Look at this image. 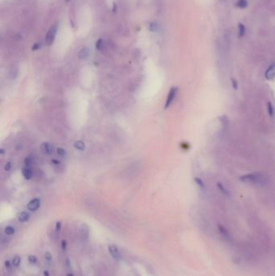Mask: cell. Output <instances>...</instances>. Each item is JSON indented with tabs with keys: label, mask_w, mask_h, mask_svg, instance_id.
Masks as SVG:
<instances>
[{
	"label": "cell",
	"mask_w": 275,
	"mask_h": 276,
	"mask_svg": "<svg viewBox=\"0 0 275 276\" xmlns=\"http://www.w3.org/2000/svg\"><path fill=\"white\" fill-rule=\"evenodd\" d=\"M195 181L196 184L200 187V189H204V184H203V182L202 181V179H200L199 178H195Z\"/></svg>",
	"instance_id": "21"
},
{
	"label": "cell",
	"mask_w": 275,
	"mask_h": 276,
	"mask_svg": "<svg viewBox=\"0 0 275 276\" xmlns=\"http://www.w3.org/2000/svg\"><path fill=\"white\" fill-rule=\"evenodd\" d=\"M177 93H178V87L173 86L172 88H170V91H169V94L167 96V99H166V104H165V109H167L171 105L172 103L174 102V99H175L176 96H177Z\"/></svg>",
	"instance_id": "2"
},
{
	"label": "cell",
	"mask_w": 275,
	"mask_h": 276,
	"mask_svg": "<svg viewBox=\"0 0 275 276\" xmlns=\"http://www.w3.org/2000/svg\"><path fill=\"white\" fill-rule=\"evenodd\" d=\"M0 153H1V154H4V150H3V149H1V152H0Z\"/></svg>",
	"instance_id": "32"
},
{
	"label": "cell",
	"mask_w": 275,
	"mask_h": 276,
	"mask_svg": "<svg viewBox=\"0 0 275 276\" xmlns=\"http://www.w3.org/2000/svg\"><path fill=\"white\" fill-rule=\"evenodd\" d=\"M265 78L268 80H273L275 78V64L271 65L265 71Z\"/></svg>",
	"instance_id": "7"
},
{
	"label": "cell",
	"mask_w": 275,
	"mask_h": 276,
	"mask_svg": "<svg viewBox=\"0 0 275 276\" xmlns=\"http://www.w3.org/2000/svg\"><path fill=\"white\" fill-rule=\"evenodd\" d=\"M44 274H45V276H49V271H48V270H45V271H44Z\"/></svg>",
	"instance_id": "31"
},
{
	"label": "cell",
	"mask_w": 275,
	"mask_h": 276,
	"mask_svg": "<svg viewBox=\"0 0 275 276\" xmlns=\"http://www.w3.org/2000/svg\"><path fill=\"white\" fill-rule=\"evenodd\" d=\"M41 48V44L39 43H36L35 45H33L32 47V50H37V49H39Z\"/></svg>",
	"instance_id": "28"
},
{
	"label": "cell",
	"mask_w": 275,
	"mask_h": 276,
	"mask_svg": "<svg viewBox=\"0 0 275 276\" xmlns=\"http://www.w3.org/2000/svg\"><path fill=\"white\" fill-rule=\"evenodd\" d=\"M236 5V7H238L240 8H245L246 7L248 6V2H247V0H238Z\"/></svg>",
	"instance_id": "14"
},
{
	"label": "cell",
	"mask_w": 275,
	"mask_h": 276,
	"mask_svg": "<svg viewBox=\"0 0 275 276\" xmlns=\"http://www.w3.org/2000/svg\"><path fill=\"white\" fill-rule=\"evenodd\" d=\"M60 229H61V223L60 221H57L56 223V232L59 233L60 231Z\"/></svg>",
	"instance_id": "26"
},
{
	"label": "cell",
	"mask_w": 275,
	"mask_h": 276,
	"mask_svg": "<svg viewBox=\"0 0 275 276\" xmlns=\"http://www.w3.org/2000/svg\"><path fill=\"white\" fill-rule=\"evenodd\" d=\"M240 181L251 184L262 185L266 183V177L262 173H253L243 175L240 178Z\"/></svg>",
	"instance_id": "1"
},
{
	"label": "cell",
	"mask_w": 275,
	"mask_h": 276,
	"mask_svg": "<svg viewBox=\"0 0 275 276\" xmlns=\"http://www.w3.org/2000/svg\"><path fill=\"white\" fill-rule=\"evenodd\" d=\"M61 247H62V249L64 251L66 250V247H67V242L65 240H62L61 241Z\"/></svg>",
	"instance_id": "27"
},
{
	"label": "cell",
	"mask_w": 275,
	"mask_h": 276,
	"mask_svg": "<svg viewBox=\"0 0 275 276\" xmlns=\"http://www.w3.org/2000/svg\"><path fill=\"white\" fill-rule=\"evenodd\" d=\"M57 154L60 158H64L66 156V151L63 150L62 148H57Z\"/></svg>",
	"instance_id": "18"
},
{
	"label": "cell",
	"mask_w": 275,
	"mask_h": 276,
	"mask_svg": "<svg viewBox=\"0 0 275 276\" xmlns=\"http://www.w3.org/2000/svg\"><path fill=\"white\" fill-rule=\"evenodd\" d=\"M244 34H245V27H244V26L243 24L240 23L239 24V37H244Z\"/></svg>",
	"instance_id": "19"
},
{
	"label": "cell",
	"mask_w": 275,
	"mask_h": 276,
	"mask_svg": "<svg viewBox=\"0 0 275 276\" xmlns=\"http://www.w3.org/2000/svg\"><path fill=\"white\" fill-rule=\"evenodd\" d=\"M24 166H27V167H31V165H33L34 163V160L33 158H30V157H27V158H25L24 160Z\"/></svg>",
	"instance_id": "13"
},
{
	"label": "cell",
	"mask_w": 275,
	"mask_h": 276,
	"mask_svg": "<svg viewBox=\"0 0 275 276\" xmlns=\"http://www.w3.org/2000/svg\"><path fill=\"white\" fill-rule=\"evenodd\" d=\"M217 187H218V188L220 190V191L224 195H229V192L228 191V190H227V189L224 187V185L221 184L220 183H217Z\"/></svg>",
	"instance_id": "15"
},
{
	"label": "cell",
	"mask_w": 275,
	"mask_h": 276,
	"mask_svg": "<svg viewBox=\"0 0 275 276\" xmlns=\"http://www.w3.org/2000/svg\"><path fill=\"white\" fill-rule=\"evenodd\" d=\"M66 1H70V0H66Z\"/></svg>",
	"instance_id": "34"
},
{
	"label": "cell",
	"mask_w": 275,
	"mask_h": 276,
	"mask_svg": "<svg viewBox=\"0 0 275 276\" xmlns=\"http://www.w3.org/2000/svg\"><path fill=\"white\" fill-rule=\"evenodd\" d=\"M219 230H220V233L221 234V235L223 236V237H225V238H226V239H230L231 237H230V234H229V233H228V231H227V229H225L224 227V226L223 225H219Z\"/></svg>",
	"instance_id": "11"
},
{
	"label": "cell",
	"mask_w": 275,
	"mask_h": 276,
	"mask_svg": "<svg viewBox=\"0 0 275 276\" xmlns=\"http://www.w3.org/2000/svg\"><path fill=\"white\" fill-rule=\"evenodd\" d=\"M108 251L111 254V255L113 257V259L116 261H119L121 259V254L119 253V250L116 245L111 244L108 245Z\"/></svg>",
	"instance_id": "4"
},
{
	"label": "cell",
	"mask_w": 275,
	"mask_h": 276,
	"mask_svg": "<svg viewBox=\"0 0 275 276\" xmlns=\"http://www.w3.org/2000/svg\"><path fill=\"white\" fill-rule=\"evenodd\" d=\"M232 85H233V88L234 89L237 88V83H236V82H235L234 79H232Z\"/></svg>",
	"instance_id": "30"
},
{
	"label": "cell",
	"mask_w": 275,
	"mask_h": 276,
	"mask_svg": "<svg viewBox=\"0 0 275 276\" xmlns=\"http://www.w3.org/2000/svg\"><path fill=\"white\" fill-rule=\"evenodd\" d=\"M74 146L76 150H80V151H83V150H85V148H86V145H85V143H84L82 140H77V141L74 143Z\"/></svg>",
	"instance_id": "12"
},
{
	"label": "cell",
	"mask_w": 275,
	"mask_h": 276,
	"mask_svg": "<svg viewBox=\"0 0 275 276\" xmlns=\"http://www.w3.org/2000/svg\"><path fill=\"white\" fill-rule=\"evenodd\" d=\"M28 262H29L30 264H35L37 262V258L35 255H30L28 257Z\"/></svg>",
	"instance_id": "23"
},
{
	"label": "cell",
	"mask_w": 275,
	"mask_h": 276,
	"mask_svg": "<svg viewBox=\"0 0 275 276\" xmlns=\"http://www.w3.org/2000/svg\"><path fill=\"white\" fill-rule=\"evenodd\" d=\"M11 168H12V162H11V161H8V162H7L6 163L5 166H4V170L6 171H9L11 170Z\"/></svg>",
	"instance_id": "25"
},
{
	"label": "cell",
	"mask_w": 275,
	"mask_h": 276,
	"mask_svg": "<svg viewBox=\"0 0 275 276\" xmlns=\"http://www.w3.org/2000/svg\"><path fill=\"white\" fill-rule=\"evenodd\" d=\"M57 24L53 25V27H50V29L49 30L47 33V36H46V43L47 45H51L53 43L55 40V37H56V34H57Z\"/></svg>",
	"instance_id": "3"
},
{
	"label": "cell",
	"mask_w": 275,
	"mask_h": 276,
	"mask_svg": "<svg viewBox=\"0 0 275 276\" xmlns=\"http://www.w3.org/2000/svg\"><path fill=\"white\" fill-rule=\"evenodd\" d=\"M5 234L7 235H12V234H15V229L12 226H7V227L5 229Z\"/></svg>",
	"instance_id": "20"
},
{
	"label": "cell",
	"mask_w": 275,
	"mask_h": 276,
	"mask_svg": "<svg viewBox=\"0 0 275 276\" xmlns=\"http://www.w3.org/2000/svg\"><path fill=\"white\" fill-rule=\"evenodd\" d=\"M67 276H74V274H67Z\"/></svg>",
	"instance_id": "33"
},
{
	"label": "cell",
	"mask_w": 275,
	"mask_h": 276,
	"mask_svg": "<svg viewBox=\"0 0 275 276\" xmlns=\"http://www.w3.org/2000/svg\"><path fill=\"white\" fill-rule=\"evenodd\" d=\"M267 110H268V114L269 115V116L273 117V114H274V110H273V105H272L271 103H269V102L267 103Z\"/></svg>",
	"instance_id": "16"
},
{
	"label": "cell",
	"mask_w": 275,
	"mask_h": 276,
	"mask_svg": "<svg viewBox=\"0 0 275 276\" xmlns=\"http://www.w3.org/2000/svg\"><path fill=\"white\" fill-rule=\"evenodd\" d=\"M40 207H41V200L39 198L33 199L27 204V209L31 212H36L39 209Z\"/></svg>",
	"instance_id": "5"
},
{
	"label": "cell",
	"mask_w": 275,
	"mask_h": 276,
	"mask_svg": "<svg viewBox=\"0 0 275 276\" xmlns=\"http://www.w3.org/2000/svg\"><path fill=\"white\" fill-rule=\"evenodd\" d=\"M5 266H6V267L7 269L10 268V267H11V263H10V262H9V261H6V262H5Z\"/></svg>",
	"instance_id": "29"
},
{
	"label": "cell",
	"mask_w": 275,
	"mask_h": 276,
	"mask_svg": "<svg viewBox=\"0 0 275 276\" xmlns=\"http://www.w3.org/2000/svg\"><path fill=\"white\" fill-rule=\"evenodd\" d=\"M89 56V49L87 48H83L78 53V57L80 59H86Z\"/></svg>",
	"instance_id": "10"
},
{
	"label": "cell",
	"mask_w": 275,
	"mask_h": 276,
	"mask_svg": "<svg viewBox=\"0 0 275 276\" xmlns=\"http://www.w3.org/2000/svg\"><path fill=\"white\" fill-rule=\"evenodd\" d=\"M41 150L42 151V153L44 154H45V155H50V154H53V147L52 145V144L49 143V142H44L41 145Z\"/></svg>",
	"instance_id": "6"
},
{
	"label": "cell",
	"mask_w": 275,
	"mask_h": 276,
	"mask_svg": "<svg viewBox=\"0 0 275 276\" xmlns=\"http://www.w3.org/2000/svg\"><path fill=\"white\" fill-rule=\"evenodd\" d=\"M22 175H23L24 179H27V180H30L33 176V171H32L31 167L24 166V167L22 168Z\"/></svg>",
	"instance_id": "8"
},
{
	"label": "cell",
	"mask_w": 275,
	"mask_h": 276,
	"mask_svg": "<svg viewBox=\"0 0 275 276\" xmlns=\"http://www.w3.org/2000/svg\"><path fill=\"white\" fill-rule=\"evenodd\" d=\"M21 263V258L20 256H16L12 260V265L14 266H19Z\"/></svg>",
	"instance_id": "17"
},
{
	"label": "cell",
	"mask_w": 275,
	"mask_h": 276,
	"mask_svg": "<svg viewBox=\"0 0 275 276\" xmlns=\"http://www.w3.org/2000/svg\"><path fill=\"white\" fill-rule=\"evenodd\" d=\"M103 48H104V41H103V40L100 39L97 41V43H96V49H98V50H102Z\"/></svg>",
	"instance_id": "22"
},
{
	"label": "cell",
	"mask_w": 275,
	"mask_h": 276,
	"mask_svg": "<svg viewBox=\"0 0 275 276\" xmlns=\"http://www.w3.org/2000/svg\"><path fill=\"white\" fill-rule=\"evenodd\" d=\"M29 218L30 215L26 212H22L18 215V220H20V222H22V223L27 222V220H29Z\"/></svg>",
	"instance_id": "9"
},
{
	"label": "cell",
	"mask_w": 275,
	"mask_h": 276,
	"mask_svg": "<svg viewBox=\"0 0 275 276\" xmlns=\"http://www.w3.org/2000/svg\"><path fill=\"white\" fill-rule=\"evenodd\" d=\"M45 257V260L47 261L48 263H51L52 260H53V257H52V254H51L49 252H46Z\"/></svg>",
	"instance_id": "24"
}]
</instances>
